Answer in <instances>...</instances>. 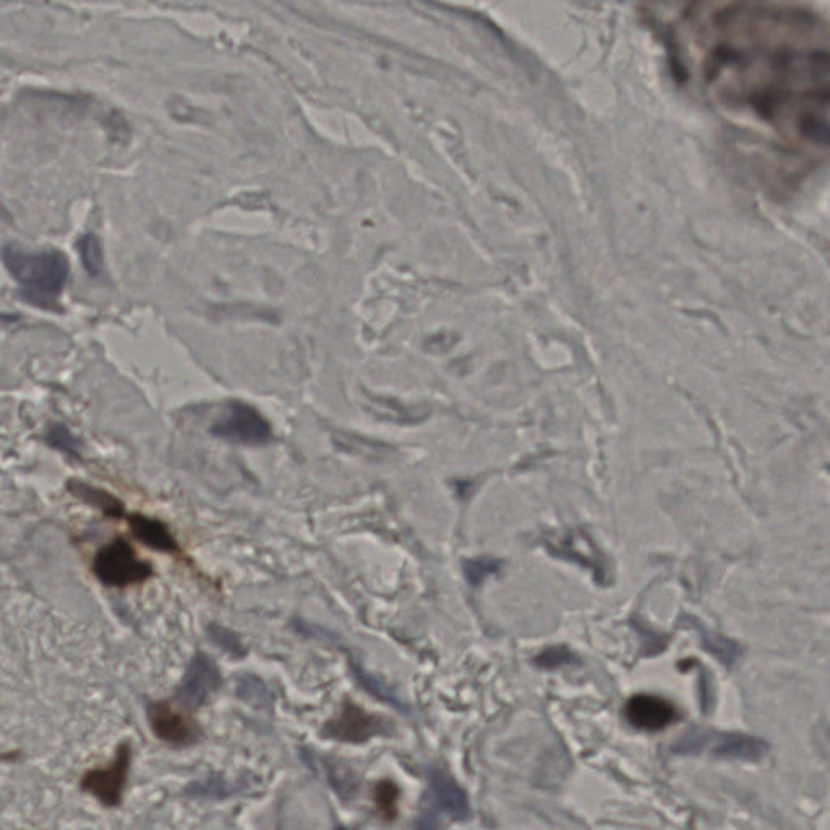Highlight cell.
<instances>
[{
    "mask_svg": "<svg viewBox=\"0 0 830 830\" xmlns=\"http://www.w3.org/2000/svg\"><path fill=\"white\" fill-rule=\"evenodd\" d=\"M221 685V672L216 663L205 653L193 657L185 676L178 689L180 705L196 709L208 701L209 696Z\"/></svg>",
    "mask_w": 830,
    "mask_h": 830,
    "instance_id": "obj_8",
    "label": "cell"
},
{
    "mask_svg": "<svg viewBox=\"0 0 830 830\" xmlns=\"http://www.w3.org/2000/svg\"><path fill=\"white\" fill-rule=\"evenodd\" d=\"M213 639H222L225 645H221V648L225 649V651L240 653V645L238 638L232 636L231 633L226 631V629L218 628V626H213Z\"/></svg>",
    "mask_w": 830,
    "mask_h": 830,
    "instance_id": "obj_19",
    "label": "cell"
},
{
    "mask_svg": "<svg viewBox=\"0 0 830 830\" xmlns=\"http://www.w3.org/2000/svg\"><path fill=\"white\" fill-rule=\"evenodd\" d=\"M673 755H708L730 761L758 762L766 758L769 745L758 736L738 732L691 729L683 733L672 746Z\"/></svg>",
    "mask_w": 830,
    "mask_h": 830,
    "instance_id": "obj_3",
    "label": "cell"
},
{
    "mask_svg": "<svg viewBox=\"0 0 830 830\" xmlns=\"http://www.w3.org/2000/svg\"><path fill=\"white\" fill-rule=\"evenodd\" d=\"M399 790L392 780H383L375 789V803L382 818L392 819L398 815Z\"/></svg>",
    "mask_w": 830,
    "mask_h": 830,
    "instance_id": "obj_15",
    "label": "cell"
},
{
    "mask_svg": "<svg viewBox=\"0 0 830 830\" xmlns=\"http://www.w3.org/2000/svg\"><path fill=\"white\" fill-rule=\"evenodd\" d=\"M99 581L112 588L140 585L153 576V566L139 558L127 540L118 539L103 546L93 563Z\"/></svg>",
    "mask_w": 830,
    "mask_h": 830,
    "instance_id": "obj_4",
    "label": "cell"
},
{
    "mask_svg": "<svg viewBox=\"0 0 830 830\" xmlns=\"http://www.w3.org/2000/svg\"><path fill=\"white\" fill-rule=\"evenodd\" d=\"M149 723L155 735L169 745H193L200 736L195 723L175 711L168 702H156L149 708Z\"/></svg>",
    "mask_w": 830,
    "mask_h": 830,
    "instance_id": "obj_10",
    "label": "cell"
},
{
    "mask_svg": "<svg viewBox=\"0 0 830 830\" xmlns=\"http://www.w3.org/2000/svg\"><path fill=\"white\" fill-rule=\"evenodd\" d=\"M429 785L432 802L435 803L440 811L445 813L456 821L469 819L471 808H469L468 795L448 772L433 769L429 773Z\"/></svg>",
    "mask_w": 830,
    "mask_h": 830,
    "instance_id": "obj_11",
    "label": "cell"
},
{
    "mask_svg": "<svg viewBox=\"0 0 830 830\" xmlns=\"http://www.w3.org/2000/svg\"><path fill=\"white\" fill-rule=\"evenodd\" d=\"M212 432L219 438L239 445H262L272 438L268 420L242 402L229 405L228 411L219 417Z\"/></svg>",
    "mask_w": 830,
    "mask_h": 830,
    "instance_id": "obj_5",
    "label": "cell"
},
{
    "mask_svg": "<svg viewBox=\"0 0 830 830\" xmlns=\"http://www.w3.org/2000/svg\"><path fill=\"white\" fill-rule=\"evenodd\" d=\"M130 528L133 536L142 540L152 549L166 553H179L178 540L172 537L171 531L158 519L146 518L142 515L129 516Z\"/></svg>",
    "mask_w": 830,
    "mask_h": 830,
    "instance_id": "obj_12",
    "label": "cell"
},
{
    "mask_svg": "<svg viewBox=\"0 0 830 830\" xmlns=\"http://www.w3.org/2000/svg\"><path fill=\"white\" fill-rule=\"evenodd\" d=\"M688 622H691L693 628L698 631L699 639H701L706 651L712 653L723 666H729L730 669V666L735 665L736 660L742 657V646L738 642L732 641V639L725 638V636L717 635V633L701 625L699 620L688 618Z\"/></svg>",
    "mask_w": 830,
    "mask_h": 830,
    "instance_id": "obj_13",
    "label": "cell"
},
{
    "mask_svg": "<svg viewBox=\"0 0 830 830\" xmlns=\"http://www.w3.org/2000/svg\"><path fill=\"white\" fill-rule=\"evenodd\" d=\"M702 86L717 106L806 148H828V29L818 16L773 3L733 2L705 32Z\"/></svg>",
    "mask_w": 830,
    "mask_h": 830,
    "instance_id": "obj_1",
    "label": "cell"
},
{
    "mask_svg": "<svg viewBox=\"0 0 830 830\" xmlns=\"http://www.w3.org/2000/svg\"><path fill=\"white\" fill-rule=\"evenodd\" d=\"M389 723L375 713L363 711L352 702H346L338 717L325 726V735L338 742L360 743L376 735H386Z\"/></svg>",
    "mask_w": 830,
    "mask_h": 830,
    "instance_id": "obj_7",
    "label": "cell"
},
{
    "mask_svg": "<svg viewBox=\"0 0 830 830\" xmlns=\"http://www.w3.org/2000/svg\"><path fill=\"white\" fill-rule=\"evenodd\" d=\"M83 266L89 275L101 278L105 272V255L99 239L95 234H85L76 242Z\"/></svg>",
    "mask_w": 830,
    "mask_h": 830,
    "instance_id": "obj_14",
    "label": "cell"
},
{
    "mask_svg": "<svg viewBox=\"0 0 830 830\" xmlns=\"http://www.w3.org/2000/svg\"><path fill=\"white\" fill-rule=\"evenodd\" d=\"M49 440H51V443L56 446V448L76 455L75 438L70 435V432L65 429V426H55V429H52L51 435H49Z\"/></svg>",
    "mask_w": 830,
    "mask_h": 830,
    "instance_id": "obj_18",
    "label": "cell"
},
{
    "mask_svg": "<svg viewBox=\"0 0 830 830\" xmlns=\"http://www.w3.org/2000/svg\"><path fill=\"white\" fill-rule=\"evenodd\" d=\"M576 659L575 653L569 651L568 648L563 646H555V648L545 649L542 653L536 657V665L543 670H555L560 666L568 665Z\"/></svg>",
    "mask_w": 830,
    "mask_h": 830,
    "instance_id": "obj_17",
    "label": "cell"
},
{
    "mask_svg": "<svg viewBox=\"0 0 830 830\" xmlns=\"http://www.w3.org/2000/svg\"><path fill=\"white\" fill-rule=\"evenodd\" d=\"M130 761H132V748L123 743L109 768L95 769L83 777L82 789L95 795L103 805L118 806L122 802Z\"/></svg>",
    "mask_w": 830,
    "mask_h": 830,
    "instance_id": "obj_6",
    "label": "cell"
},
{
    "mask_svg": "<svg viewBox=\"0 0 830 830\" xmlns=\"http://www.w3.org/2000/svg\"><path fill=\"white\" fill-rule=\"evenodd\" d=\"M500 568H502V562H498V560L495 558H490V556L468 560V562H465V565H462L466 579H468L469 585L474 586V588L482 585V582L485 581V579H489L490 576L496 575V573L500 572Z\"/></svg>",
    "mask_w": 830,
    "mask_h": 830,
    "instance_id": "obj_16",
    "label": "cell"
},
{
    "mask_svg": "<svg viewBox=\"0 0 830 830\" xmlns=\"http://www.w3.org/2000/svg\"><path fill=\"white\" fill-rule=\"evenodd\" d=\"M3 265L25 289L29 299L48 302L60 296L69 278V260L58 250L26 252L9 245L2 252Z\"/></svg>",
    "mask_w": 830,
    "mask_h": 830,
    "instance_id": "obj_2",
    "label": "cell"
},
{
    "mask_svg": "<svg viewBox=\"0 0 830 830\" xmlns=\"http://www.w3.org/2000/svg\"><path fill=\"white\" fill-rule=\"evenodd\" d=\"M625 717L629 725L642 732H660L675 722V706L655 695H636L626 702Z\"/></svg>",
    "mask_w": 830,
    "mask_h": 830,
    "instance_id": "obj_9",
    "label": "cell"
}]
</instances>
